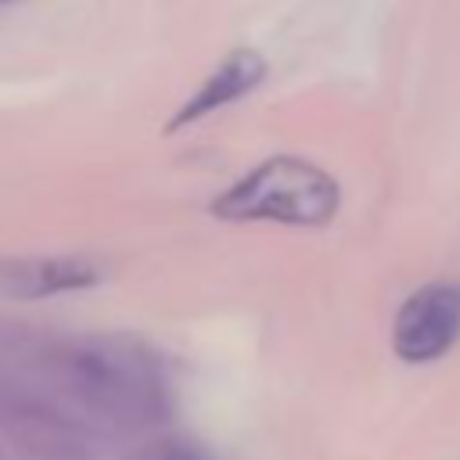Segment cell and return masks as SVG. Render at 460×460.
<instances>
[{"instance_id": "cell-6", "label": "cell", "mask_w": 460, "mask_h": 460, "mask_svg": "<svg viewBox=\"0 0 460 460\" xmlns=\"http://www.w3.org/2000/svg\"><path fill=\"white\" fill-rule=\"evenodd\" d=\"M0 4H7V0H0Z\"/></svg>"}, {"instance_id": "cell-5", "label": "cell", "mask_w": 460, "mask_h": 460, "mask_svg": "<svg viewBox=\"0 0 460 460\" xmlns=\"http://www.w3.org/2000/svg\"><path fill=\"white\" fill-rule=\"evenodd\" d=\"M133 460H208L201 449H194L190 442H155L147 449H140Z\"/></svg>"}, {"instance_id": "cell-3", "label": "cell", "mask_w": 460, "mask_h": 460, "mask_svg": "<svg viewBox=\"0 0 460 460\" xmlns=\"http://www.w3.org/2000/svg\"><path fill=\"white\" fill-rule=\"evenodd\" d=\"M104 270L86 255H0V295L32 302L93 288Z\"/></svg>"}, {"instance_id": "cell-2", "label": "cell", "mask_w": 460, "mask_h": 460, "mask_svg": "<svg viewBox=\"0 0 460 460\" xmlns=\"http://www.w3.org/2000/svg\"><path fill=\"white\" fill-rule=\"evenodd\" d=\"M460 338V284L435 280L406 295L392 323V349L402 363H435Z\"/></svg>"}, {"instance_id": "cell-4", "label": "cell", "mask_w": 460, "mask_h": 460, "mask_svg": "<svg viewBox=\"0 0 460 460\" xmlns=\"http://www.w3.org/2000/svg\"><path fill=\"white\" fill-rule=\"evenodd\" d=\"M262 79H266V58H262L259 50H252V47L230 50V54L208 72V79L180 104V111L165 122V133H180V129H187V126L208 119L212 111H219V108H226V104H237V101L248 97Z\"/></svg>"}, {"instance_id": "cell-1", "label": "cell", "mask_w": 460, "mask_h": 460, "mask_svg": "<svg viewBox=\"0 0 460 460\" xmlns=\"http://www.w3.org/2000/svg\"><path fill=\"white\" fill-rule=\"evenodd\" d=\"M338 208V180L302 155H270L208 201V212L223 223H277L302 230L327 226Z\"/></svg>"}]
</instances>
